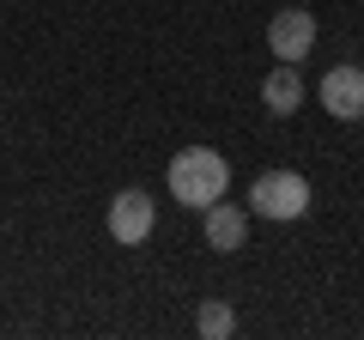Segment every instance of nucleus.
I'll return each instance as SVG.
<instances>
[{
    "mask_svg": "<svg viewBox=\"0 0 364 340\" xmlns=\"http://www.w3.org/2000/svg\"><path fill=\"white\" fill-rule=\"evenodd\" d=\"M249 207H255V219H304L310 213V183H304L298 170H267V176H255V188H249Z\"/></svg>",
    "mask_w": 364,
    "mask_h": 340,
    "instance_id": "obj_2",
    "label": "nucleus"
},
{
    "mask_svg": "<svg viewBox=\"0 0 364 340\" xmlns=\"http://www.w3.org/2000/svg\"><path fill=\"white\" fill-rule=\"evenodd\" d=\"M261 104H267L273 116H291V110L304 104V79H298V67H291V61H279L267 79H261Z\"/></svg>",
    "mask_w": 364,
    "mask_h": 340,
    "instance_id": "obj_7",
    "label": "nucleus"
},
{
    "mask_svg": "<svg viewBox=\"0 0 364 340\" xmlns=\"http://www.w3.org/2000/svg\"><path fill=\"white\" fill-rule=\"evenodd\" d=\"M152 225H158V207H152L146 188H122V195L109 201V237H116V243H128V249L146 243Z\"/></svg>",
    "mask_w": 364,
    "mask_h": 340,
    "instance_id": "obj_3",
    "label": "nucleus"
},
{
    "mask_svg": "<svg viewBox=\"0 0 364 340\" xmlns=\"http://www.w3.org/2000/svg\"><path fill=\"white\" fill-rule=\"evenodd\" d=\"M225 188H231V164H225L213 146H188V152L170 158V195H176L182 207L207 213L213 201H225Z\"/></svg>",
    "mask_w": 364,
    "mask_h": 340,
    "instance_id": "obj_1",
    "label": "nucleus"
},
{
    "mask_svg": "<svg viewBox=\"0 0 364 340\" xmlns=\"http://www.w3.org/2000/svg\"><path fill=\"white\" fill-rule=\"evenodd\" d=\"M267 49L279 55V61L298 67L304 55L316 49V18L304 13V6H286V13H273V25H267Z\"/></svg>",
    "mask_w": 364,
    "mask_h": 340,
    "instance_id": "obj_5",
    "label": "nucleus"
},
{
    "mask_svg": "<svg viewBox=\"0 0 364 340\" xmlns=\"http://www.w3.org/2000/svg\"><path fill=\"white\" fill-rule=\"evenodd\" d=\"M316 97H322L328 116L358 122V116H364V67H328L322 85H316Z\"/></svg>",
    "mask_w": 364,
    "mask_h": 340,
    "instance_id": "obj_4",
    "label": "nucleus"
},
{
    "mask_svg": "<svg viewBox=\"0 0 364 340\" xmlns=\"http://www.w3.org/2000/svg\"><path fill=\"white\" fill-rule=\"evenodd\" d=\"M195 328H200V340H231L237 310H231V304H219V298H207V304L195 310Z\"/></svg>",
    "mask_w": 364,
    "mask_h": 340,
    "instance_id": "obj_8",
    "label": "nucleus"
},
{
    "mask_svg": "<svg viewBox=\"0 0 364 340\" xmlns=\"http://www.w3.org/2000/svg\"><path fill=\"white\" fill-rule=\"evenodd\" d=\"M243 237H249V213L231 207V201H213L207 207V249L231 255V249H243Z\"/></svg>",
    "mask_w": 364,
    "mask_h": 340,
    "instance_id": "obj_6",
    "label": "nucleus"
}]
</instances>
